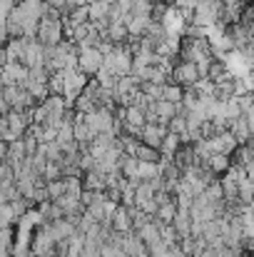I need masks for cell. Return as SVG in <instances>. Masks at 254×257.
I'll list each match as a JSON object with an SVG mask.
<instances>
[{
    "instance_id": "7c38bea8",
    "label": "cell",
    "mask_w": 254,
    "mask_h": 257,
    "mask_svg": "<svg viewBox=\"0 0 254 257\" xmlns=\"http://www.w3.org/2000/svg\"><path fill=\"white\" fill-rule=\"evenodd\" d=\"M135 158L142 160V163H160V153H157L155 148H150V145H142V143H137Z\"/></svg>"
},
{
    "instance_id": "9c48e42d",
    "label": "cell",
    "mask_w": 254,
    "mask_h": 257,
    "mask_svg": "<svg viewBox=\"0 0 254 257\" xmlns=\"http://www.w3.org/2000/svg\"><path fill=\"white\" fill-rule=\"evenodd\" d=\"M202 165H207L209 170L214 172V175H222V172L227 170L229 165H232V160H229V155H222V153H212Z\"/></svg>"
},
{
    "instance_id": "8992f818",
    "label": "cell",
    "mask_w": 254,
    "mask_h": 257,
    "mask_svg": "<svg viewBox=\"0 0 254 257\" xmlns=\"http://www.w3.org/2000/svg\"><path fill=\"white\" fill-rule=\"evenodd\" d=\"M28 78V68L23 63H5L0 68V83L3 85H23Z\"/></svg>"
},
{
    "instance_id": "30bf717a",
    "label": "cell",
    "mask_w": 254,
    "mask_h": 257,
    "mask_svg": "<svg viewBox=\"0 0 254 257\" xmlns=\"http://www.w3.org/2000/svg\"><path fill=\"white\" fill-rule=\"evenodd\" d=\"M155 115H157V122H160V125H167L169 117L177 115V105H174V102H167V100H157V102H155Z\"/></svg>"
},
{
    "instance_id": "3957f363",
    "label": "cell",
    "mask_w": 254,
    "mask_h": 257,
    "mask_svg": "<svg viewBox=\"0 0 254 257\" xmlns=\"http://www.w3.org/2000/svg\"><path fill=\"white\" fill-rule=\"evenodd\" d=\"M102 65V53L97 48H78V70L92 78Z\"/></svg>"
},
{
    "instance_id": "7a4b0ae2",
    "label": "cell",
    "mask_w": 254,
    "mask_h": 257,
    "mask_svg": "<svg viewBox=\"0 0 254 257\" xmlns=\"http://www.w3.org/2000/svg\"><path fill=\"white\" fill-rule=\"evenodd\" d=\"M43 50L45 45L35 38H23V55H20V63L30 70V68H40L43 65Z\"/></svg>"
},
{
    "instance_id": "277c9868",
    "label": "cell",
    "mask_w": 254,
    "mask_h": 257,
    "mask_svg": "<svg viewBox=\"0 0 254 257\" xmlns=\"http://www.w3.org/2000/svg\"><path fill=\"white\" fill-rule=\"evenodd\" d=\"M157 23L162 25V30H165L167 35H182V30L187 28L184 15H182L177 8H172V5H167V8H165V13L160 15V20H157Z\"/></svg>"
},
{
    "instance_id": "5b68a950",
    "label": "cell",
    "mask_w": 254,
    "mask_h": 257,
    "mask_svg": "<svg viewBox=\"0 0 254 257\" xmlns=\"http://www.w3.org/2000/svg\"><path fill=\"white\" fill-rule=\"evenodd\" d=\"M165 135H167V127L165 125H160V122H145L142 127H140V135H137V140L142 143V145H150V148H160V143L165 140Z\"/></svg>"
},
{
    "instance_id": "6da1fadb",
    "label": "cell",
    "mask_w": 254,
    "mask_h": 257,
    "mask_svg": "<svg viewBox=\"0 0 254 257\" xmlns=\"http://www.w3.org/2000/svg\"><path fill=\"white\" fill-rule=\"evenodd\" d=\"M63 73V97H65V102H68V107H73V100L83 92V87L87 85V75L80 73L78 68H68V70H60Z\"/></svg>"
},
{
    "instance_id": "e0dca14e",
    "label": "cell",
    "mask_w": 254,
    "mask_h": 257,
    "mask_svg": "<svg viewBox=\"0 0 254 257\" xmlns=\"http://www.w3.org/2000/svg\"><path fill=\"white\" fill-rule=\"evenodd\" d=\"M5 202H8V200H5V190L0 187V205H5Z\"/></svg>"
},
{
    "instance_id": "9a60e30c",
    "label": "cell",
    "mask_w": 254,
    "mask_h": 257,
    "mask_svg": "<svg viewBox=\"0 0 254 257\" xmlns=\"http://www.w3.org/2000/svg\"><path fill=\"white\" fill-rule=\"evenodd\" d=\"M45 190H48V200H58V197L65 192V182H63V177H58V180H48V182H45Z\"/></svg>"
},
{
    "instance_id": "4fadbf2b",
    "label": "cell",
    "mask_w": 254,
    "mask_h": 257,
    "mask_svg": "<svg viewBox=\"0 0 254 257\" xmlns=\"http://www.w3.org/2000/svg\"><path fill=\"white\" fill-rule=\"evenodd\" d=\"M174 212H177V205H174V200H167V202L157 205V212H155V217H157L162 225H169V222H172V217H174Z\"/></svg>"
},
{
    "instance_id": "ba28073f",
    "label": "cell",
    "mask_w": 254,
    "mask_h": 257,
    "mask_svg": "<svg viewBox=\"0 0 254 257\" xmlns=\"http://www.w3.org/2000/svg\"><path fill=\"white\" fill-rule=\"evenodd\" d=\"M112 230H115V232H130V230H132V222H130L127 207L117 205V210H115V215H112Z\"/></svg>"
},
{
    "instance_id": "52a82bcc",
    "label": "cell",
    "mask_w": 254,
    "mask_h": 257,
    "mask_svg": "<svg viewBox=\"0 0 254 257\" xmlns=\"http://www.w3.org/2000/svg\"><path fill=\"white\" fill-rule=\"evenodd\" d=\"M122 250H125V255L132 257V255H142V252H147V247H145V242L140 240V235L135 232V230H130V232H122V245H120Z\"/></svg>"
},
{
    "instance_id": "5bb4252c",
    "label": "cell",
    "mask_w": 254,
    "mask_h": 257,
    "mask_svg": "<svg viewBox=\"0 0 254 257\" xmlns=\"http://www.w3.org/2000/svg\"><path fill=\"white\" fill-rule=\"evenodd\" d=\"M162 100L179 105V100H182V87L174 85V83H165V85H162Z\"/></svg>"
},
{
    "instance_id": "8fae6325",
    "label": "cell",
    "mask_w": 254,
    "mask_h": 257,
    "mask_svg": "<svg viewBox=\"0 0 254 257\" xmlns=\"http://www.w3.org/2000/svg\"><path fill=\"white\" fill-rule=\"evenodd\" d=\"M155 177H160V163L137 160V180H155Z\"/></svg>"
},
{
    "instance_id": "2e32d148",
    "label": "cell",
    "mask_w": 254,
    "mask_h": 257,
    "mask_svg": "<svg viewBox=\"0 0 254 257\" xmlns=\"http://www.w3.org/2000/svg\"><path fill=\"white\" fill-rule=\"evenodd\" d=\"M115 8H120L122 13H130V8H132V3H130V0H115Z\"/></svg>"
}]
</instances>
